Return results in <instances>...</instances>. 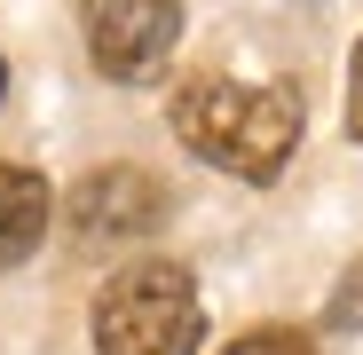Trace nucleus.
I'll return each mask as SVG.
<instances>
[{
    "label": "nucleus",
    "instance_id": "obj_1",
    "mask_svg": "<svg viewBox=\"0 0 363 355\" xmlns=\"http://www.w3.org/2000/svg\"><path fill=\"white\" fill-rule=\"evenodd\" d=\"M174 135L237 182H277V166L300 142V95L245 79H190L174 95Z\"/></svg>",
    "mask_w": 363,
    "mask_h": 355
},
{
    "label": "nucleus",
    "instance_id": "obj_2",
    "mask_svg": "<svg viewBox=\"0 0 363 355\" xmlns=\"http://www.w3.org/2000/svg\"><path fill=\"white\" fill-rule=\"evenodd\" d=\"M206 308L182 261H127L95 292V347L103 355H198Z\"/></svg>",
    "mask_w": 363,
    "mask_h": 355
},
{
    "label": "nucleus",
    "instance_id": "obj_3",
    "mask_svg": "<svg viewBox=\"0 0 363 355\" xmlns=\"http://www.w3.org/2000/svg\"><path fill=\"white\" fill-rule=\"evenodd\" d=\"M174 40H182L174 0H87V55H95V72L127 79V87L166 72Z\"/></svg>",
    "mask_w": 363,
    "mask_h": 355
},
{
    "label": "nucleus",
    "instance_id": "obj_4",
    "mask_svg": "<svg viewBox=\"0 0 363 355\" xmlns=\"http://www.w3.org/2000/svg\"><path fill=\"white\" fill-rule=\"evenodd\" d=\"M72 221H79V237H143L166 221V190L143 166H95L72 190Z\"/></svg>",
    "mask_w": 363,
    "mask_h": 355
},
{
    "label": "nucleus",
    "instance_id": "obj_5",
    "mask_svg": "<svg viewBox=\"0 0 363 355\" xmlns=\"http://www.w3.org/2000/svg\"><path fill=\"white\" fill-rule=\"evenodd\" d=\"M48 237V182L32 166H9L0 158V269L32 261V245Z\"/></svg>",
    "mask_w": 363,
    "mask_h": 355
},
{
    "label": "nucleus",
    "instance_id": "obj_6",
    "mask_svg": "<svg viewBox=\"0 0 363 355\" xmlns=\"http://www.w3.org/2000/svg\"><path fill=\"white\" fill-rule=\"evenodd\" d=\"M324 324H340V332H363V261L332 284V308H324Z\"/></svg>",
    "mask_w": 363,
    "mask_h": 355
},
{
    "label": "nucleus",
    "instance_id": "obj_7",
    "mask_svg": "<svg viewBox=\"0 0 363 355\" xmlns=\"http://www.w3.org/2000/svg\"><path fill=\"white\" fill-rule=\"evenodd\" d=\"M221 355H316V339H300V332L269 324V332H245V339H237V347H221Z\"/></svg>",
    "mask_w": 363,
    "mask_h": 355
},
{
    "label": "nucleus",
    "instance_id": "obj_8",
    "mask_svg": "<svg viewBox=\"0 0 363 355\" xmlns=\"http://www.w3.org/2000/svg\"><path fill=\"white\" fill-rule=\"evenodd\" d=\"M347 135L363 142V47H355V72H347Z\"/></svg>",
    "mask_w": 363,
    "mask_h": 355
},
{
    "label": "nucleus",
    "instance_id": "obj_9",
    "mask_svg": "<svg viewBox=\"0 0 363 355\" xmlns=\"http://www.w3.org/2000/svg\"><path fill=\"white\" fill-rule=\"evenodd\" d=\"M0 95H9V72H0Z\"/></svg>",
    "mask_w": 363,
    "mask_h": 355
}]
</instances>
